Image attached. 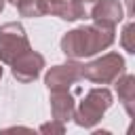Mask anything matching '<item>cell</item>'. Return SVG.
<instances>
[{
	"instance_id": "obj_1",
	"label": "cell",
	"mask_w": 135,
	"mask_h": 135,
	"mask_svg": "<svg viewBox=\"0 0 135 135\" xmlns=\"http://www.w3.org/2000/svg\"><path fill=\"white\" fill-rule=\"evenodd\" d=\"M114 40L112 27H101V25H91V27H78L70 34L63 36L61 49L68 57H89L105 46H110Z\"/></svg>"
},
{
	"instance_id": "obj_2",
	"label": "cell",
	"mask_w": 135,
	"mask_h": 135,
	"mask_svg": "<svg viewBox=\"0 0 135 135\" xmlns=\"http://www.w3.org/2000/svg\"><path fill=\"white\" fill-rule=\"evenodd\" d=\"M30 51L25 32L19 23H6L0 27V59L4 63H13L19 55Z\"/></svg>"
},
{
	"instance_id": "obj_3",
	"label": "cell",
	"mask_w": 135,
	"mask_h": 135,
	"mask_svg": "<svg viewBox=\"0 0 135 135\" xmlns=\"http://www.w3.org/2000/svg\"><path fill=\"white\" fill-rule=\"evenodd\" d=\"M122 57L116 55V53H108L105 57L89 63V65H82V76L93 80V82H110L114 80L120 72H122Z\"/></svg>"
},
{
	"instance_id": "obj_4",
	"label": "cell",
	"mask_w": 135,
	"mask_h": 135,
	"mask_svg": "<svg viewBox=\"0 0 135 135\" xmlns=\"http://www.w3.org/2000/svg\"><path fill=\"white\" fill-rule=\"evenodd\" d=\"M110 105V93L105 89H95L86 95V99L82 101L80 105V112H78V122L80 124H91L95 122L97 118H101L103 110Z\"/></svg>"
},
{
	"instance_id": "obj_5",
	"label": "cell",
	"mask_w": 135,
	"mask_h": 135,
	"mask_svg": "<svg viewBox=\"0 0 135 135\" xmlns=\"http://www.w3.org/2000/svg\"><path fill=\"white\" fill-rule=\"evenodd\" d=\"M42 68H44L42 55L32 53V51H25L23 55H19L13 61V76L17 80H21V82H30V80H34L40 74Z\"/></svg>"
},
{
	"instance_id": "obj_6",
	"label": "cell",
	"mask_w": 135,
	"mask_h": 135,
	"mask_svg": "<svg viewBox=\"0 0 135 135\" xmlns=\"http://www.w3.org/2000/svg\"><path fill=\"white\" fill-rule=\"evenodd\" d=\"M82 76V65L78 63H68V65H55L46 74V84L51 91H65L74 80Z\"/></svg>"
},
{
	"instance_id": "obj_7",
	"label": "cell",
	"mask_w": 135,
	"mask_h": 135,
	"mask_svg": "<svg viewBox=\"0 0 135 135\" xmlns=\"http://www.w3.org/2000/svg\"><path fill=\"white\" fill-rule=\"evenodd\" d=\"M97 21V25L101 27H114L120 19H122V6L116 2V0H97V4L93 6V13H91Z\"/></svg>"
},
{
	"instance_id": "obj_8",
	"label": "cell",
	"mask_w": 135,
	"mask_h": 135,
	"mask_svg": "<svg viewBox=\"0 0 135 135\" xmlns=\"http://www.w3.org/2000/svg\"><path fill=\"white\" fill-rule=\"evenodd\" d=\"M97 4V0H65L57 11L55 15H59L61 19H68V21H74V19H84L93 13V6Z\"/></svg>"
},
{
	"instance_id": "obj_9",
	"label": "cell",
	"mask_w": 135,
	"mask_h": 135,
	"mask_svg": "<svg viewBox=\"0 0 135 135\" xmlns=\"http://www.w3.org/2000/svg\"><path fill=\"white\" fill-rule=\"evenodd\" d=\"M118 93H120V97L124 99V103H127V108H129L131 95H133V78H131V76H124V78L118 82Z\"/></svg>"
},
{
	"instance_id": "obj_10",
	"label": "cell",
	"mask_w": 135,
	"mask_h": 135,
	"mask_svg": "<svg viewBox=\"0 0 135 135\" xmlns=\"http://www.w3.org/2000/svg\"><path fill=\"white\" fill-rule=\"evenodd\" d=\"M42 4H44V8H46V13H55L65 0H40Z\"/></svg>"
},
{
	"instance_id": "obj_11",
	"label": "cell",
	"mask_w": 135,
	"mask_h": 135,
	"mask_svg": "<svg viewBox=\"0 0 135 135\" xmlns=\"http://www.w3.org/2000/svg\"><path fill=\"white\" fill-rule=\"evenodd\" d=\"M122 44H124V49H127V51H131V53H133V44H131V25H127V27H124Z\"/></svg>"
},
{
	"instance_id": "obj_12",
	"label": "cell",
	"mask_w": 135,
	"mask_h": 135,
	"mask_svg": "<svg viewBox=\"0 0 135 135\" xmlns=\"http://www.w3.org/2000/svg\"><path fill=\"white\" fill-rule=\"evenodd\" d=\"M2 8H4V0H0V13H2Z\"/></svg>"
},
{
	"instance_id": "obj_13",
	"label": "cell",
	"mask_w": 135,
	"mask_h": 135,
	"mask_svg": "<svg viewBox=\"0 0 135 135\" xmlns=\"http://www.w3.org/2000/svg\"><path fill=\"white\" fill-rule=\"evenodd\" d=\"M0 76H2V68H0Z\"/></svg>"
}]
</instances>
